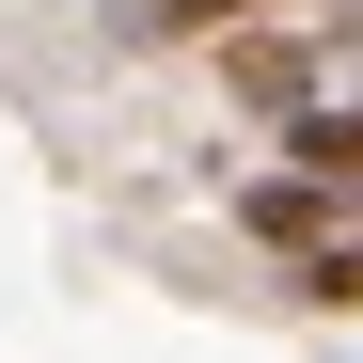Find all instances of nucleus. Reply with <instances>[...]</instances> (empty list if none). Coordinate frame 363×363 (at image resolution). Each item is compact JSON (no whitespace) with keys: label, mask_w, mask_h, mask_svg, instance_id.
<instances>
[{"label":"nucleus","mask_w":363,"mask_h":363,"mask_svg":"<svg viewBox=\"0 0 363 363\" xmlns=\"http://www.w3.org/2000/svg\"><path fill=\"white\" fill-rule=\"evenodd\" d=\"M221 95H237V111H269V127H284L300 95H332V32H316V16H284V0H269L253 32H221Z\"/></svg>","instance_id":"f257e3e1"},{"label":"nucleus","mask_w":363,"mask_h":363,"mask_svg":"<svg viewBox=\"0 0 363 363\" xmlns=\"http://www.w3.org/2000/svg\"><path fill=\"white\" fill-rule=\"evenodd\" d=\"M284 300H316V316H363V221L316 237V253H284Z\"/></svg>","instance_id":"7ed1b4c3"},{"label":"nucleus","mask_w":363,"mask_h":363,"mask_svg":"<svg viewBox=\"0 0 363 363\" xmlns=\"http://www.w3.org/2000/svg\"><path fill=\"white\" fill-rule=\"evenodd\" d=\"M253 16H269V0H127V48H221Z\"/></svg>","instance_id":"f03ea898"}]
</instances>
